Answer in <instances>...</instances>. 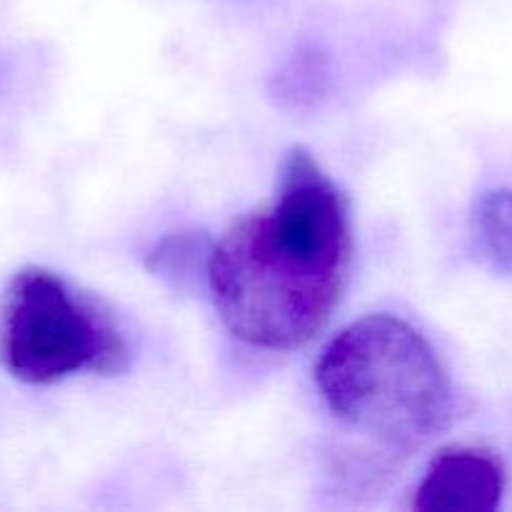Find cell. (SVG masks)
Listing matches in <instances>:
<instances>
[{"instance_id":"obj_7","label":"cell","mask_w":512,"mask_h":512,"mask_svg":"<svg viewBox=\"0 0 512 512\" xmlns=\"http://www.w3.org/2000/svg\"><path fill=\"white\" fill-rule=\"evenodd\" d=\"M323 75L325 73L318 65V58H315V55H310V58H295L293 63H290V68L283 73V93L295 95V103H298V98L303 100V95L318 93Z\"/></svg>"},{"instance_id":"obj_6","label":"cell","mask_w":512,"mask_h":512,"mask_svg":"<svg viewBox=\"0 0 512 512\" xmlns=\"http://www.w3.org/2000/svg\"><path fill=\"white\" fill-rule=\"evenodd\" d=\"M210 255H213V245L208 238L200 233H173L165 235L158 245L148 253V270L153 275H160L168 280L175 288H185L203 275L208 280L210 270Z\"/></svg>"},{"instance_id":"obj_2","label":"cell","mask_w":512,"mask_h":512,"mask_svg":"<svg viewBox=\"0 0 512 512\" xmlns=\"http://www.w3.org/2000/svg\"><path fill=\"white\" fill-rule=\"evenodd\" d=\"M315 383L340 423L390 450L420 448L453 415V385L438 353L393 315H368L335 335Z\"/></svg>"},{"instance_id":"obj_1","label":"cell","mask_w":512,"mask_h":512,"mask_svg":"<svg viewBox=\"0 0 512 512\" xmlns=\"http://www.w3.org/2000/svg\"><path fill=\"white\" fill-rule=\"evenodd\" d=\"M348 205L318 160L293 148L268 208L213 245L208 288L235 338L293 350L330 320L350 268Z\"/></svg>"},{"instance_id":"obj_5","label":"cell","mask_w":512,"mask_h":512,"mask_svg":"<svg viewBox=\"0 0 512 512\" xmlns=\"http://www.w3.org/2000/svg\"><path fill=\"white\" fill-rule=\"evenodd\" d=\"M480 255L500 273H512V188L488 190L473 208Z\"/></svg>"},{"instance_id":"obj_4","label":"cell","mask_w":512,"mask_h":512,"mask_svg":"<svg viewBox=\"0 0 512 512\" xmlns=\"http://www.w3.org/2000/svg\"><path fill=\"white\" fill-rule=\"evenodd\" d=\"M505 493V470L485 450H443L415 490L420 512H493Z\"/></svg>"},{"instance_id":"obj_3","label":"cell","mask_w":512,"mask_h":512,"mask_svg":"<svg viewBox=\"0 0 512 512\" xmlns=\"http://www.w3.org/2000/svg\"><path fill=\"white\" fill-rule=\"evenodd\" d=\"M0 363L30 385L80 370L115 375L128 365V343L95 300L30 265L13 275L0 303Z\"/></svg>"}]
</instances>
